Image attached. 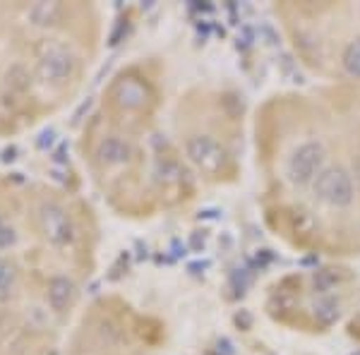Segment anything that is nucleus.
Masks as SVG:
<instances>
[{
  "label": "nucleus",
  "instance_id": "nucleus-1",
  "mask_svg": "<svg viewBox=\"0 0 360 355\" xmlns=\"http://www.w3.org/2000/svg\"><path fill=\"white\" fill-rule=\"evenodd\" d=\"M75 70H77V60L70 53L65 46L60 44H44L41 51L37 56V77L39 82L46 86H58L68 84L72 79Z\"/></svg>",
  "mask_w": 360,
  "mask_h": 355
},
{
  "label": "nucleus",
  "instance_id": "nucleus-2",
  "mask_svg": "<svg viewBox=\"0 0 360 355\" xmlns=\"http://www.w3.org/2000/svg\"><path fill=\"white\" fill-rule=\"evenodd\" d=\"M312 192L319 202H324L327 207L334 209H346L356 200V185L346 168L341 166H329L324 168L312 183Z\"/></svg>",
  "mask_w": 360,
  "mask_h": 355
},
{
  "label": "nucleus",
  "instance_id": "nucleus-3",
  "mask_svg": "<svg viewBox=\"0 0 360 355\" xmlns=\"http://www.w3.org/2000/svg\"><path fill=\"white\" fill-rule=\"evenodd\" d=\"M324 159H327V151L319 142H303L293 149V154L288 156L286 164V176L293 185L305 188L317 180L319 173L324 171Z\"/></svg>",
  "mask_w": 360,
  "mask_h": 355
},
{
  "label": "nucleus",
  "instance_id": "nucleus-4",
  "mask_svg": "<svg viewBox=\"0 0 360 355\" xmlns=\"http://www.w3.org/2000/svg\"><path fill=\"white\" fill-rule=\"evenodd\" d=\"M185 154H188L190 164L200 168L207 176H219L226 171L229 164V154H226L224 144L212 135H193L185 142Z\"/></svg>",
  "mask_w": 360,
  "mask_h": 355
},
{
  "label": "nucleus",
  "instance_id": "nucleus-5",
  "mask_svg": "<svg viewBox=\"0 0 360 355\" xmlns=\"http://www.w3.org/2000/svg\"><path fill=\"white\" fill-rule=\"evenodd\" d=\"M37 226L44 240L53 247H68L75 240V226L70 214L56 202H44L37 212Z\"/></svg>",
  "mask_w": 360,
  "mask_h": 355
},
{
  "label": "nucleus",
  "instance_id": "nucleus-6",
  "mask_svg": "<svg viewBox=\"0 0 360 355\" xmlns=\"http://www.w3.org/2000/svg\"><path fill=\"white\" fill-rule=\"evenodd\" d=\"M111 96H113L115 106L123 110H144L149 98H152L147 82H142L139 77H120L118 82L113 84Z\"/></svg>",
  "mask_w": 360,
  "mask_h": 355
},
{
  "label": "nucleus",
  "instance_id": "nucleus-7",
  "mask_svg": "<svg viewBox=\"0 0 360 355\" xmlns=\"http://www.w3.org/2000/svg\"><path fill=\"white\" fill-rule=\"evenodd\" d=\"M77 298V286L72 283V278L68 276H51L49 286H46V302L56 314L68 312L75 305Z\"/></svg>",
  "mask_w": 360,
  "mask_h": 355
},
{
  "label": "nucleus",
  "instance_id": "nucleus-8",
  "mask_svg": "<svg viewBox=\"0 0 360 355\" xmlns=\"http://www.w3.org/2000/svg\"><path fill=\"white\" fill-rule=\"evenodd\" d=\"M96 156L103 166H123L132 159V147L120 137H103L96 147Z\"/></svg>",
  "mask_w": 360,
  "mask_h": 355
},
{
  "label": "nucleus",
  "instance_id": "nucleus-9",
  "mask_svg": "<svg viewBox=\"0 0 360 355\" xmlns=\"http://www.w3.org/2000/svg\"><path fill=\"white\" fill-rule=\"evenodd\" d=\"M63 8L58 3H34L32 8L27 10V17L32 20V25L37 27H51L58 22Z\"/></svg>",
  "mask_w": 360,
  "mask_h": 355
},
{
  "label": "nucleus",
  "instance_id": "nucleus-10",
  "mask_svg": "<svg viewBox=\"0 0 360 355\" xmlns=\"http://www.w3.org/2000/svg\"><path fill=\"white\" fill-rule=\"evenodd\" d=\"M17 290V266L0 257V302H8Z\"/></svg>",
  "mask_w": 360,
  "mask_h": 355
},
{
  "label": "nucleus",
  "instance_id": "nucleus-11",
  "mask_svg": "<svg viewBox=\"0 0 360 355\" xmlns=\"http://www.w3.org/2000/svg\"><path fill=\"white\" fill-rule=\"evenodd\" d=\"M341 67H344L348 77L360 79V37L353 39L344 49V53H341Z\"/></svg>",
  "mask_w": 360,
  "mask_h": 355
},
{
  "label": "nucleus",
  "instance_id": "nucleus-12",
  "mask_svg": "<svg viewBox=\"0 0 360 355\" xmlns=\"http://www.w3.org/2000/svg\"><path fill=\"white\" fill-rule=\"evenodd\" d=\"M315 317L319 319L322 324H332L339 319V302H336L334 298H324L319 300L315 305Z\"/></svg>",
  "mask_w": 360,
  "mask_h": 355
},
{
  "label": "nucleus",
  "instance_id": "nucleus-13",
  "mask_svg": "<svg viewBox=\"0 0 360 355\" xmlns=\"http://www.w3.org/2000/svg\"><path fill=\"white\" fill-rule=\"evenodd\" d=\"M17 243V235H15V231L10 228L8 224L3 221V217H0V250H5V247H13Z\"/></svg>",
  "mask_w": 360,
  "mask_h": 355
},
{
  "label": "nucleus",
  "instance_id": "nucleus-14",
  "mask_svg": "<svg viewBox=\"0 0 360 355\" xmlns=\"http://www.w3.org/2000/svg\"><path fill=\"white\" fill-rule=\"evenodd\" d=\"M53 142H56V132L53 130H44L41 135H39V139H37V147L39 149H49V147H53Z\"/></svg>",
  "mask_w": 360,
  "mask_h": 355
},
{
  "label": "nucleus",
  "instance_id": "nucleus-15",
  "mask_svg": "<svg viewBox=\"0 0 360 355\" xmlns=\"http://www.w3.org/2000/svg\"><path fill=\"white\" fill-rule=\"evenodd\" d=\"M15 159H17V147H15V144H10V147H5L3 151H0V161H3V164H13Z\"/></svg>",
  "mask_w": 360,
  "mask_h": 355
},
{
  "label": "nucleus",
  "instance_id": "nucleus-16",
  "mask_svg": "<svg viewBox=\"0 0 360 355\" xmlns=\"http://www.w3.org/2000/svg\"><path fill=\"white\" fill-rule=\"evenodd\" d=\"M353 171H356V180H358V185H360V156H358L356 164H353Z\"/></svg>",
  "mask_w": 360,
  "mask_h": 355
}]
</instances>
